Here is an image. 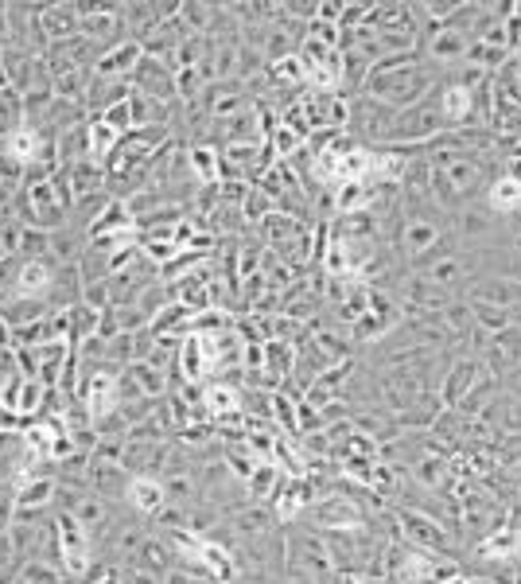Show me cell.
Wrapping results in <instances>:
<instances>
[{
	"label": "cell",
	"mask_w": 521,
	"mask_h": 584,
	"mask_svg": "<svg viewBox=\"0 0 521 584\" xmlns=\"http://www.w3.org/2000/svg\"><path fill=\"white\" fill-rule=\"evenodd\" d=\"M428 183H432V203L444 215H459L463 207L479 203L494 183V160L490 152H448L432 148L428 156Z\"/></svg>",
	"instance_id": "6da1fadb"
},
{
	"label": "cell",
	"mask_w": 521,
	"mask_h": 584,
	"mask_svg": "<svg viewBox=\"0 0 521 584\" xmlns=\"http://www.w3.org/2000/svg\"><path fill=\"white\" fill-rule=\"evenodd\" d=\"M440 82H444L440 67H432L420 51H405V55H385L382 63H374L362 94L389 110H413L440 90Z\"/></svg>",
	"instance_id": "7a4b0ae2"
},
{
	"label": "cell",
	"mask_w": 521,
	"mask_h": 584,
	"mask_svg": "<svg viewBox=\"0 0 521 584\" xmlns=\"http://www.w3.org/2000/svg\"><path fill=\"white\" fill-rule=\"evenodd\" d=\"M444 242H448V238H444V222L428 219L424 211H409L405 219L397 222V230H393V246H397V254L405 257L413 269H417L424 257L436 254Z\"/></svg>",
	"instance_id": "3957f363"
},
{
	"label": "cell",
	"mask_w": 521,
	"mask_h": 584,
	"mask_svg": "<svg viewBox=\"0 0 521 584\" xmlns=\"http://www.w3.org/2000/svg\"><path fill=\"white\" fill-rule=\"evenodd\" d=\"M471 265H475V257L467 254L463 246H448V242H444L436 254L420 261L417 273H420V281L432 285L436 292H452L471 281Z\"/></svg>",
	"instance_id": "277c9868"
},
{
	"label": "cell",
	"mask_w": 521,
	"mask_h": 584,
	"mask_svg": "<svg viewBox=\"0 0 521 584\" xmlns=\"http://www.w3.org/2000/svg\"><path fill=\"white\" fill-rule=\"evenodd\" d=\"M140 59H144V47H140L137 39H121V43L105 47L90 74H94V78H105V82H129L133 71L140 67Z\"/></svg>",
	"instance_id": "5b68a950"
},
{
	"label": "cell",
	"mask_w": 521,
	"mask_h": 584,
	"mask_svg": "<svg viewBox=\"0 0 521 584\" xmlns=\"http://www.w3.org/2000/svg\"><path fill=\"white\" fill-rule=\"evenodd\" d=\"M133 90H140V94H148V98H156V102H175L179 98V90H175V74L172 67L164 63V59H152V55H144L140 59V67L133 71Z\"/></svg>",
	"instance_id": "8992f818"
},
{
	"label": "cell",
	"mask_w": 521,
	"mask_h": 584,
	"mask_svg": "<svg viewBox=\"0 0 521 584\" xmlns=\"http://www.w3.org/2000/svg\"><path fill=\"white\" fill-rule=\"evenodd\" d=\"M467 304H494V308H514L521 300V285L502 277V273H487V277H471L467 285Z\"/></svg>",
	"instance_id": "52a82bcc"
},
{
	"label": "cell",
	"mask_w": 521,
	"mask_h": 584,
	"mask_svg": "<svg viewBox=\"0 0 521 584\" xmlns=\"http://www.w3.org/2000/svg\"><path fill=\"white\" fill-rule=\"evenodd\" d=\"M401 534L409 538V546L424 549V553H440V549H448V534H444V526L420 511H401Z\"/></svg>",
	"instance_id": "ba28073f"
},
{
	"label": "cell",
	"mask_w": 521,
	"mask_h": 584,
	"mask_svg": "<svg viewBox=\"0 0 521 584\" xmlns=\"http://www.w3.org/2000/svg\"><path fill=\"white\" fill-rule=\"evenodd\" d=\"M125 503L144 518H156V514L168 507L164 499V479L160 475H133L129 479V491H125Z\"/></svg>",
	"instance_id": "9c48e42d"
},
{
	"label": "cell",
	"mask_w": 521,
	"mask_h": 584,
	"mask_svg": "<svg viewBox=\"0 0 521 584\" xmlns=\"http://www.w3.org/2000/svg\"><path fill=\"white\" fill-rule=\"evenodd\" d=\"M483 366H490L494 374H506V370L521 366V328L510 324L506 331H494L490 347L483 351Z\"/></svg>",
	"instance_id": "30bf717a"
},
{
	"label": "cell",
	"mask_w": 521,
	"mask_h": 584,
	"mask_svg": "<svg viewBox=\"0 0 521 584\" xmlns=\"http://www.w3.org/2000/svg\"><path fill=\"white\" fill-rule=\"evenodd\" d=\"M129 479L133 472L125 468V464H105V460H90V491L94 495H102L105 503H113V499H125V491H129Z\"/></svg>",
	"instance_id": "8fae6325"
},
{
	"label": "cell",
	"mask_w": 521,
	"mask_h": 584,
	"mask_svg": "<svg viewBox=\"0 0 521 584\" xmlns=\"http://www.w3.org/2000/svg\"><path fill=\"white\" fill-rule=\"evenodd\" d=\"M455 219V238L459 242H479V238H490L494 234V226H498V215H490L487 203L479 199V203H471V207H463L459 215H452Z\"/></svg>",
	"instance_id": "7c38bea8"
},
{
	"label": "cell",
	"mask_w": 521,
	"mask_h": 584,
	"mask_svg": "<svg viewBox=\"0 0 521 584\" xmlns=\"http://www.w3.org/2000/svg\"><path fill=\"white\" fill-rule=\"evenodd\" d=\"M55 308H51V300H24V296H4L0 300V316H4V324L16 331V328H28V324H39V320H47Z\"/></svg>",
	"instance_id": "4fadbf2b"
},
{
	"label": "cell",
	"mask_w": 521,
	"mask_h": 584,
	"mask_svg": "<svg viewBox=\"0 0 521 584\" xmlns=\"http://www.w3.org/2000/svg\"><path fill=\"white\" fill-rule=\"evenodd\" d=\"M483 203H487L490 215H498V219L514 215V211H521V183L510 180L506 172H502V176H494V183H490L487 195H483Z\"/></svg>",
	"instance_id": "5bb4252c"
},
{
	"label": "cell",
	"mask_w": 521,
	"mask_h": 584,
	"mask_svg": "<svg viewBox=\"0 0 521 584\" xmlns=\"http://www.w3.org/2000/svg\"><path fill=\"white\" fill-rule=\"evenodd\" d=\"M315 518H319L323 530H358L362 526V511L354 503H347V499H339V495H331L327 503H319Z\"/></svg>",
	"instance_id": "9a60e30c"
},
{
	"label": "cell",
	"mask_w": 521,
	"mask_h": 584,
	"mask_svg": "<svg viewBox=\"0 0 521 584\" xmlns=\"http://www.w3.org/2000/svg\"><path fill=\"white\" fill-rule=\"evenodd\" d=\"M187 164H191V180L218 183V176H222V148L207 145V141H195V145L187 148Z\"/></svg>",
	"instance_id": "2e32d148"
},
{
	"label": "cell",
	"mask_w": 521,
	"mask_h": 584,
	"mask_svg": "<svg viewBox=\"0 0 521 584\" xmlns=\"http://www.w3.org/2000/svg\"><path fill=\"white\" fill-rule=\"evenodd\" d=\"M129 565H140V569H152V573H168V569H175V546L168 542V538H144V546L137 549V557L129 561Z\"/></svg>",
	"instance_id": "e0dca14e"
},
{
	"label": "cell",
	"mask_w": 521,
	"mask_h": 584,
	"mask_svg": "<svg viewBox=\"0 0 521 584\" xmlns=\"http://www.w3.org/2000/svg\"><path fill=\"white\" fill-rule=\"evenodd\" d=\"M121 141H125V137H121L113 125H105L102 117H90V121H86V145H90V160H98L102 168H105V160L121 148Z\"/></svg>",
	"instance_id": "ac0fdd59"
},
{
	"label": "cell",
	"mask_w": 521,
	"mask_h": 584,
	"mask_svg": "<svg viewBox=\"0 0 521 584\" xmlns=\"http://www.w3.org/2000/svg\"><path fill=\"white\" fill-rule=\"evenodd\" d=\"M82 230H74V226H63V230H55L51 234V242H47V257L59 265V269H70V265H78V257H82Z\"/></svg>",
	"instance_id": "d6986e66"
},
{
	"label": "cell",
	"mask_w": 521,
	"mask_h": 584,
	"mask_svg": "<svg viewBox=\"0 0 521 584\" xmlns=\"http://www.w3.org/2000/svg\"><path fill=\"white\" fill-rule=\"evenodd\" d=\"M479 553L490 557V561H506V557H514V553H521V530L518 526H494L487 538L479 542Z\"/></svg>",
	"instance_id": "ffe728a7"
},
{
	"label": "cell",
	"mask_w": 521,
	"mask_h": 584,
	"mask_svg": "<svg viewBox=\"0 0 521 584\" xmlns=\"http://www.w3.org/2000/svg\"><path fill=\"white\" fill-rule=\"evenodd\" d=\"M277 514L265 511V507H245V511L234 514V534L245 538V542H261L269 530H273Z\"/></svg>",
	"instance_id": "44dd1931"
},
{
	"label": "cell",
	"mask_w": 521,
	"mask_h": 584,
	"mask_svg": "<svg viewBox=\"0 0 521 584\" xmlns=\"http://www.w3.org/2000/svg\"><path fill=\"white\" fill-rule=\"evenodd\" d=\"M479 374V363L475 359H459L455 366H448V382H444V405H459L467 394H471V382Z\"/></svg>",
	"instance_id": "7402d4cb"
},
{
	"label": "cell",
	"mask_w": 521,
	"mask_h": 584,
	"mask_svg": "<svg viewBox=\"0 0 521 584\" xmlns=\"http://www.w3.org/2000/svg\"><path fill=\"white\" fill-rule=\"evenodd\" d=\"M125 378L137 386L144 398H160L164 390H168V378H164V366H156V363H129L125 366Z\"/></svg>",
	"instance_id": "603a6c76"
},
{
	"label": "cell",
	"mask_w": 521,
	"mask_h": 584,
	"mask_svg": "<svg viewBox=\"0 0 521 584\" xmlns=\"http://www.w3.org/2000/svg\"><path fill=\"white\" fill-rule=\"evenodd\" d=\"M133 308H137L140 316H144V324L152 328V324H156V320H160V316L172 308V289H168L164 281H152V285H148V289H144L137 300H133Z\"/></svg>",
	"instance_id": "cb8c5ba5"
},
{
	"label": "cell",
	"mask_w": 521,
	"mask_h": 584,
	"mask_svg": "<svg viewBox=\"0 0 521 584\" xmlns=\"http://www.w3.org/2000/svg\"><path fill=\"white\" fill-rule=\"evenodd\" d=\"M300 565H308L315 577H323L327 569H331V549L323 538H315V534H304V538H296V569Z\"/></svg>",
	"instance_id": "d4e9b609"
},
{
	"label": "cell",
	"mask_w": 521,
	"mask_h": 584,
	"mask_svg": "<svg viewBox=\"0 0 521 584\" xmlns=\"http://www.w3.org/2000/svg\"><path fill=\"white\" fill-rule=\"evenodd\" d=\"M164 479V499H168V507H187L191 499H199V479L195 472L187 468V472H168L160 475Z\"/></svg>",
	"instance_id": "484cf974"
},
{
	"label": "cell",
	"mask_w": 521,
	"mask_h": 584,
	"mask_svg": "<svg viewBox=\"0 0 521 584\" xmlns=\"http://www.w3.org/2000/svg\"><path fill=\"white\" fill-rule=\"evenodd\" d=\"M20 581L24 584H67V573L55 565V561H20Z\"/></svg>",
	"instance_id": "4316f807"
},
{
	"label": "cell",
	"mask_w": 521,
	"mask_h": 584,
	"mask_svg": "<svg viewBox=\"0 0 521 584\" xmlns=\"http://www.w3.org/2000/svg\"><path fill=\"white\" fill-rule=\"evenodd\" d=\"M47 242H51L47 230H39V226H24V230H20V250H16V257H24V261H32V257H47Z\"/></svg>",
	"instance_id": "83f0119b"
},
{
	"label": "cell",
	"mask_w": 521,
	"mask_h": 584,
	"mask_svg": "<svg viewBox=\"0 0 521 584\" xmlns=\"http://www.w3.org/2000/svg\"><path fill=\"white\" fill-rule=\"evenodd\" d=\"M203 405H207L214 417H222L226 409H238V394H234L230 386H210L207 398H203Z\"/></svg>",
	"instance_id": "f1b7e54d"
},
{
	"label": "cell",
	"mask_w": 521,
	"mask_h": 584,
	"mask_svg": "<svg viewBox=\"0 0 521 584\" xmlns=\"http://www.w3.org/2000/svg\"><path fill=\"white\" fill-rule=\"evenodd\" d=\"M273 487H277V472H273L269 464H265V468H253V472H249V491H253L257 499H273V495H277Z\"/></svg>",
	"instance_id": "f546056e"
},
{
	"label": "cell",
	"mask_w": 521,
	"mask_h": 584,
	"mask_svg": "<svg viewBox=\"0 0 521 584\" xmlns=\"http://www.w3.org/2000/svg\"><path fill=\"white\" fill-rule=\"evenodd\" d=\"M102 121H105V125H113V129H117L121 137H129V133H133V113H129V102H121V106L105 110Z\"/></svg>",
	"instance_id": "4dcf8cb0"
},
{
	"label": "cell",
	"mask_w": 521,
	"mask_h": 584,
	"mask_svg": "<svg viewBox=\"0 0 521 584\" xmlns=\"http://www.w3.org/2000/svg\"><path fill=\"white\" fill-rule=\"evenodd\" d=\"M82 584H121V565H94L86 577H82Z\"/></svg>",
	"instance_id": "1f68e13d"
},
{
	"label": "cell",
	"mask_w": 521,
	"mask_h": 584,
	"mask_svg": "<svg viewBox=\"0 0 521 584\" xmlns=\"http://www.w3.org/2000/svg\"><path fill=\"white\" fill-rule=\"evenodd\" d=\"M121 584H164V577L140 565H121Z\"/></svg>",
	"instance_id": "d6a6232c"
},
{
	"label": "cell",
	"mask_w": 521,
	"mask_h": 584,
	"mask_svg": "<svg viewBox=\"0 0 521 584\" xmlns=\"http://www.w3.org/2000/svg\"><path fill=\"white\" fill-rule=\"evenodd\" d=\"M164 584H214V581H210V577H203V573L195 577L191 569H183V565H175V569H168V573H164Z\"/></svg>",
	"instance_id": "836d02e7"
},
{
	"label": "cell",
	"mask_w": 521,
	"mask_h": 584,
	"mask_svg": "<svg viewBox=\"0 0 521 584\" xmlns=\"http://www.w3.org/2000/svg\"><path fill=\"white\" fill-rule=\"evenodd\" d=\"M502 394L514 398V402H521V366H514V370L502 374Z\"/></svg>",
	"instance_id": "e575fe53"
},
{
	"label": "cell",
	"mask_w": 521,
	"mask_h": 584,
	"mask_svg": "<svg viewBox=\"0 0 521 584\" xmlns=\"http://www.w3.org/2000/svg\"><path fill=\"white\" fill-rule=\"evenodd\" d=\"M440 584H467L463 577H452V581H440Z\"/></svg>",
	"instance_id": "d590c367"
},
{
	"label": "cell",
	"mask_w": 521,
	"mask_h": 584,
	"mask_svg": "<svg viewBox=\"0 0 521 584\" xmlns=\"http://www.w3.org/2000/svg\"><path fill=\"white\" fill-rule=\"evenodd\" d=\"M16 584H24V581H20V577H16Z\"/></svg>",
	"instance_id": "8d00e7d4"
},
{
	"label": "cell",
	"mask_w": 521,
	"mask_h": 584,
	"mask_svg": "<svg viewBox=\"0 0 521 584\" xmlns=\"http://www.w3.org/2000/svg\"><path fill=\"white\" fill-rule=\"evenodd\" d=\"M518 491H521V483H518Z\"/></svg>",
	"instance_id": "74e56055"
}]
</instances>
